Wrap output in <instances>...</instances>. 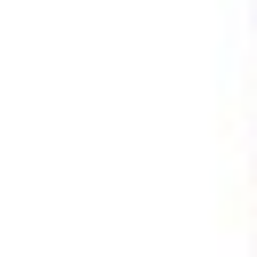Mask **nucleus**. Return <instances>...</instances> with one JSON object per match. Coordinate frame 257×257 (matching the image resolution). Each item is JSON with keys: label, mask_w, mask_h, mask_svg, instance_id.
I'll return each instance as SVG.
<instances>
[]
</instances>
